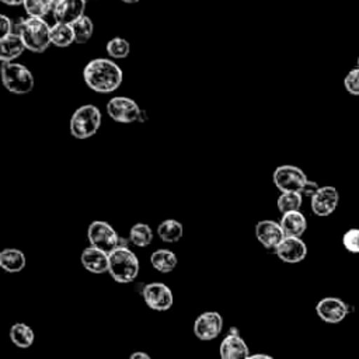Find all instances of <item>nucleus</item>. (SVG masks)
I'll return each mask as SVG.
<instances>
[{
    "instance_id": "1",
    "label": "nucleus",
    "mask_w": 359,
    "mask_h": 359,
    "mask_svg": "<svg viewBox=\"0 0 359 359\" xmlns=\"http://www.w3.org/2000/svg\"><path fill=\"white\" fill-rule=\"evenodd\" d=\"M83 79L90 90L108 94L119 88L123 81V73L112 59L95 57L84 66Z\"/></svg>"
},
{
    "instance_id": "2",
    "label": "nucleus",
    "mask_w": 359,
    "mask_h": 359,
    "mask_svg": "<svg viewBox=\"0 0 359 359\" xmlns=\"http://www.w3.org/2000/svg\"><path fill=\"white\" fill-rule=\"evenodd\" d=\"M18 34L22 38L25 48L34 53H42L52 45L50 25L45 18L27 17L18 25Z\"/></svg>"
},
{
    "instance_id": "3",
    "label": "nucleus",
    "mask_w": 359,
    "mask_h": 359,
    "mask_svg": "<svg viewBox=\"0 0 359 359\" xmlns=\"http://www.w3.org/2000/svg\"><path fill=\"white\" fill-rule=\"evenodd\" d=\"M140 264L136 254L128 247H116L109 252L108 273L118 283H130L139 275Z\"/></svg>"
},
{
    "instance_id": "4",
    "label": "nucleus",
    "mask_w": 359,
    "mask_h": 359,
    "mask_svg": "<svg viewBox=\"0 0 359 359\" xmlns=\"http://www.w3.org/2000/svg\"><path fill=\"white\" fill-rule=\"evenodd\" d=\"M101 112L93 104L79 107L70 118V133L79 140L94 136L101 126Z\"/></svg>"
},
{
    "instance_id": "5",
    "label": "nucleus",
    "mask_w": 359,
    "mask_h": 359,
    "mask_svg": "<svg viewBox=\"0 0 359 359\" xmlns=\"http://www.w3.org/2000/svg\"><path fill=\"white\" fill-rule=\"evenodd\" d=\"M1 81L13 94H28L34 88V76L28 67L15 62H1Z\"/></svg>"
},
{
    "instance_id": "6",
    "label": "nucleus",
    "mask_w": 359,
    "mask_h": 359,
    "mask_svg": "<svg viewBox=\"0 0 359 359\" xmlns=\"http://www.w3.org/2000/svg\"><path fill=\"white\" fill-rule=\"evenodd\" d=\"M275 187L280 192H300L309 181L304 171L292 164H283L275 168L272 174Z\"/></svg>"
},
{
    "instance_id": "7",
    "label": "nucleus",
    "mask_w": 359,
    "mask_h": 359,
    "mask_svg": "<svg viewBox=\"0 0 359 359\" xmlns=\"http://www.w3.org/2000/svg\"><path fill=\"white\" fill-rule=\"evenodd\" d=\"M119 237L116 230L104 220H94L87 229V238L90 245L97 247L105 252H111L119 244Z\"/></svg>"
},
{
    "instance_id": "8",
    "label": "nucleus",
    "mask_w": 359,
    "mask_h": 359,
    "mask_svg": "<svg viewBox=\"0 0 359 359\" xmlns=\"http://www.w3.org/2000/svg\"><path fill=\"white\" fill-rule=\"evenodd\" d=\"M107 114L115 122L132 123L139 121L142 109L135 100L129 97L118 95V97H112L107 102Z\"/></svg>"
},
{
    "instance_id": "9",
    "label": "nucleus",
    "mask_w": 359,
    "mask_h": 359,
    "mask_svg": "<svg viewBox=\"0 0 359 359\" xmlns=\"http://www.w3.org/2000/svg\"><path fill=\"white\" fill-rule=\"evenodd\" d=\"M142 296L144 303L151 310H156V311H165L174 303V296L171 289L161 282L147 283L142 290Z\"/></svg>"
},
{
    "instance_id": "10",
    "label": "nucleus",
    "mask_w": 359,
    "mask_h": 359,
    "mask_svg": "<svg viewBox=\"0 0 359 359\" xmlns=\"http://www.w3.org/2000/svg\"><path fill=\"white\" fill-rule=\"evenodd\" d=\"M223 330V317L217 311H203L194 323L195 337L201 341H212Z\"/></svg>"
},
{
    "instance_id": "11",
    "label": "nucleus",
    "mask_w": 359,
    "mask_h": 359,
    "mask_svg": "<svg viewBox=\"0 0 359 359\" xmlns=\"http://www.w3.org/2000/svg\"><path fill=\"white\" fill-rule=\"evenodd\" d=\"M339 194L335 187L324 185L310 198V206L316 216L325 217L330 216L338 206Z\"/></svg>"
},
{
    "instance_id": "12",
    "label": "nucleus",
    "mask_w": 359,
    "mask_h": 359,
    "mask_svg": "<svg viewBox=\"0 0 359 359\" xmlns=\"http://www.w3.org/2000/svg\"><path fill=\"white\" fill-rule=\"evenodd\" d=\"M352 310V307L338 297H324L316 304L317 316L328 324L341 323Z\"/></svg>"
},
{
    "instance_id": "13",
    "label": "nucleus",
    "mask_w": 359,
    "mask_h": 359,
    "mask_svg": "<svg viewBox=\"0 0 359 359\" xmlns=\"http://www.w3.org/2000/svg\"><path fill=\"white\" fill-rule=\"evenodd\" d=\"M255 237L266 250H273L280 244V241L286 237L280 223L275 220H261L255 224Z\"/></svg>"
},
{
    "instance_id": "14",
    "label": "nucleus",
    "mask_w": 359,
    "mask_h": 359,
    "mask_svg": "<svg viewBox=\"0 0 359 359\" xmlns=\"http://www.w3.org/2000/svg\"><path fill=\"white\" fill-rule=\"evenodd\" d=\"M276 257L287 264H297L307 255V245L300 237H285L275 248Z\"/></svg>"
},
{
    "instance_id": "15",
    "label": "nucleus",
    "mask_w": 359,
    "mask_h": 359,
    "mask_svg": "<svg viewBox=\"0 0 359 359\" xmlns=\"http://www.w3.org/2000/svg\"><path fill=\"white\" fill-rule=\"evenodd\" d=\"M86 11V0H59L55 4L53 8V18L55 22H63V24H74L77 20H80Z\"/></svg>"
},
{
    "instance_id": "16",
    "label": "nucleus",
    "mask_w": 359,
    "mask_h": 359,
    "mask_svg": "<svg viewBox=\"0 0 359 359\" xmlns=\"http://www.w3.org/2000/svg\"><path fill=\"white\" fill-rule=\"evenodd\" d=\"M80 259L84 269L91 273H105L109 269V254L97 247L84 248Z\"/></svg>"
},
{
    "instance_id": "17",
    "label": "nucleus",
    "mask_w": 359,
    "mask_h": 359,
    "mask_svg": "<svg viewBox=\"0 0 359 359\" xmlns=\"http://www.w3.org/2000/svg\"><path fill=\"white\" fill-rule=\"evenodd\" d=\"M220 359H248L250 349L240 334H227L219 346Z\"/></svg>"
},
{
    "instance_id": "18",
    "label": "nucleus",
    "mask_w": 359,
    "mask_h": 359,
    "mask_svg": "<svg viewBox=\"0 0 359 359\" xmlns=\"http://www.w3.org/2000/svg\"><path fill=\"white\" fill-rule=\"evenodd\" d=\"M25 45L18 32H11L0 38V62H14L25 50Z\"/></svg>"
},
{
    "instance_id": "19",
    "label": "nucleus",
    "mask_w": 359,
    "mask_h": 359,
    "mask_svg": "<svg viewBox=\"0 0 359 359\" xmlns=\"http://www.w3.org/2000/svg\"><path fill=\"white\" fill-rule=\"evenodd\" d=\"M279 223L286 237H302L307 229L306 216L300 210L283 213Z\"/></svg>"
},
{
    "instance_id": "20",
    "label": "nucleus",
    "mask_w": 359,
    "mask_h": 359,
    "mask_svg": "<svg viewBox=\"0 0 359 359\" xmlns=\"http://www.w3.org/2000/svg\"><path fill=\"white\" fill-rule=\"evenodd\" d=\"M25 254L18 248H4L0 252V268L8 273L21 272L25 268Z\"/></svg>"
},
{
    "instance_id": "21",
    "label": "nucleus",
    "mask_w": 359,
    "mask_h": 359,
    "mask_svg": "<svg viewBox=\"0 0 359 359\" xmlns=\"http://www.w3.org/2000/svg\"><path fill=\"white\" fill-rule=\"evenodd\" d=\"M150 264L156 271L161 273H168L175 269L178 259L172 251L167 248H160L150 255Z\"/></svg>"
},
{
    "instance_id": "22",
    "label": "nucleus",
    "mask_w": 359,
    "mask_h": 359,
    "mask_svg": "<svg viewBox=\"0 0 359 359\" xmlns=\"http://www.w3.org/2000/svg\"><path fill=\"white\" fill-rule=\"evenodd\" d=\"M10 339L15 346L27 349L34 344L35 334L34 330L25 323H15L10 328Z\"/></svg>"
},
{
    "instance_id": "23",
    "label": "nucleus",
    "mask_w": 359,
    "mask_h": 359,
    "mask_svg": "<svg viewBox=\"0 0 359 359\" xmlns=\"http://www.w3.org/2000/svg\"><path fill=\"white\" fill-rule=\"evenodd\" d=\"M50 42L57 48H67L74 43L73 27L63 22H55L50 25Z\"/></svg>"
},
{
    "instance_id": "24",
    "label": "nucleus",
    "mask_w": 359,
    "mask_h": 359,
    "mask_svg": "<svg viewBox=\"0 0 359 359\" xmlns=\"http://www.w3.org/2000/svg\"><path fill=\"white\" fill-rule=\"evenodd\" d=\"M184 234L182 223L175 219H165L157 227V236L164 243H177Z\"/></svg>"
},
{
    "instance_id": "25",
    "label": "nucleus",
    "mask_w": 359,
    "mask_h": 359,
    "mask_svg": "<svg viewBox=\"0 0 359 359\" xmlns=\"http://www.w3.org/2000/svg\"><path fill=\"white\" fill-rule=\"evenodd\" d=\"M129 241L136 247H147L153 241V230L146 223H136L129 230Z\"/></svg>"
},
{
    "instance_id": "26",
    "label": "nucleus",
    "mask_w": 359,
    "mask_h": 359,
    "mask_svg": "<svg viewBox=\"0 0 359 359\" xmlns=\"http://www.w3.org/2000/svg\"><path fill=\"white\" fill-rule=\"evenodd\" d=\"M55 4V0H24L22 7L28 17L43 18L49 13H53Z\"/></svg>"
},
{
    "instance_id": "27",
    "label": "nucleus",
    "mask_w": 359,
    "mask_h": 359,
    "mask_svg": "<svg viewBox=\"0 0 359 359\" xmlns=\"http://www.w3.org/2000/svg\"><path fill=\"white\" fill-rule=\"evenodd\" d=\"M76 43H87L94 32V22L88 15H83L74 24H72Z\"/></svg>"
},
{
    "instance_id": "28",
    "label": "nucleus",
    "mask_w": 359,
    "mask_h": 359,
    "mask_svg": "<svg viewBox=\"0 0 359 359\" xmlns=\"http://www.w3.org/2000/svg\"><path fill=\"white\" fill-rule=\"evenodd\" d=\"M303 203V195L300 192H280L276 206L278 210L283 215L287 212H294L299 210Z\"/></svg>"
},
{
    "instance_id": "29",
    "label": "nucleus",
    "mask_w": 359,
    "mask_h": 359,
    "mask_svg": "<svg viewBox=\"0 0 359 359\" xmlns=\"http://www.w3.org/2000/svg\"><path fill=\"white\" fill-rule=\"evenodd\" d=\"M105 50L111 59H125L130 52V45L125 38L114 36L107 42Z\"/></svg>"
},
{
    "instance_id": "30",
    "label": "nucleus",
    "mask_w": 359,
    "mask_h": 359,
    "mask_svg": "<svg viewBox=\"0 0 359 359\" xmlns=\"http://www.w3.org/2000/svg\"><path fill=\"white\" fill-rule=\"evenodd\" d=\"M342 245L352 254H359V229H349L342 236Z\"/></svg>"
},
{
    "instance_id": "31",
    "label": "nucleus",
    "mask_w": 359,
    "mask_h": 359,
    "mask_svg": "<svg viewBox=\"0 0 359 359\" xmlns=\"http://www.w3.org/2000/svg\"><path fill=\"white\" fill-rule=\"evenodd\" d=\"M344 87L351 95L359 97V67L349 70L344 79Z\"/></svg>"
},
{
    "instance_id": "32",
    "label": "nucleus",
    "mask_w": 359,
    "mask_h": 359,
    "mask_svg": "<svg viewBox=\"0 0 359 359\" xmlns=\"http://www.w3.org/2000/svg\"><path fill=\"white\" fill-rule=\"evenodd\" d=\"M0 31H1V36L4 35H8L13 32V21L6 15V14H1L0 15Z\"/></svg>"
},
{
    "instance_id": "33",
    "label": "nucleus",
    "mask_w": 359,
    "mask_h": 359,
    "mask_svg": "<svg viewBox=\"0 0 359 359\" xmlns=\"http://www.w3.org/2000/svg\"><path fill=\"white\" fill-rule=\"evenodd\" d=\"M318 188H320V185H318L316 181L309 180V181L306 182V185H304L303 191H302V195H303V196H310V198H311V196L318 191Z\"/></svg>"
},
{
    "instance_id": "34",
    "label": "nucleus",
    "mask_w": 359,
    "mask_h": 359,
    "mask_svg": "<svg viewBox=\"0 0 359 359\" xmlns=\"http://www.w3.org/2000/svg\"><path fill=\"white\" fill-rule=\"evenodd\" d=\"M129 359H151V358H150L149 353L137 351V352H133V353L129 356Z\"/></svg>"
},
{
    "instance_id": "35",
    "label": "nucleus",
    "mask_w": 359,
    "mask_h": 359,
    "mask_svg": "<svg viewBox=\"0 0 359 359\" xmlns=\"http://www.w3.org/2000/svg\"><path fill=\"white\" fill-rule=\"evenodd\" d=\"M248 359H273V358L266 353H254V355H250Z\"/></svg>"
},
{
    "instance_id": "36",
    "label": "nucleus",
    "mask_w": 359,
    "mask_h": 359,
    "mask_svg": "<svg viewBox=\"0 0 359 359\" xmlns=\"http://www.w3.org/2000/svg\"><path fill=\"white\" fill-rule=\"evenodd\" d=\"M0 1L7 6H21L24 3V0H0Z\"/></svg>"
},
{
    "instance_id": "37",
    "label": "nucleus",
    "mask_w": 359,
    "mask_h": 359,
    "mask_svg": "<svg viewBox=\"0 0 359 359\" xmlns=\"http://www.w3.org/2000/svg\"><path fill=\"white\" fill-rule=\"evenodd\" d=\"M121 1H123V3H126V4H135V3H137L139 0H121Z\"/></svg>"
},
{
    "instance_id": "38",
    "label": "nucleus",
    "mask_w": 359,
    "mask_h": 359,
    "mask_svg": "<svg viewBox=\"0 0 359 359\" xmlns=\"http://www.w3.org/2000/svg\"><path fill=\"white\" fill-rule=\"evenodd\" d=\"M358 67H359V56H358Z\"/></svg>"
},
{
    "instance_id": "39",
    "label": "nucleus",
    "mask_w": 359,
    "mask_h": 359,
    "mask_svg": "<svg viewBox=\"0 0 359 359\" xmlns=\"http://www.w3.org/2000/svg\"><path fill=\"white\" fill-rule=\"evenodd\" d=\"M55 1H59V0H55Z\"/></svg>"
}]
</instances>
